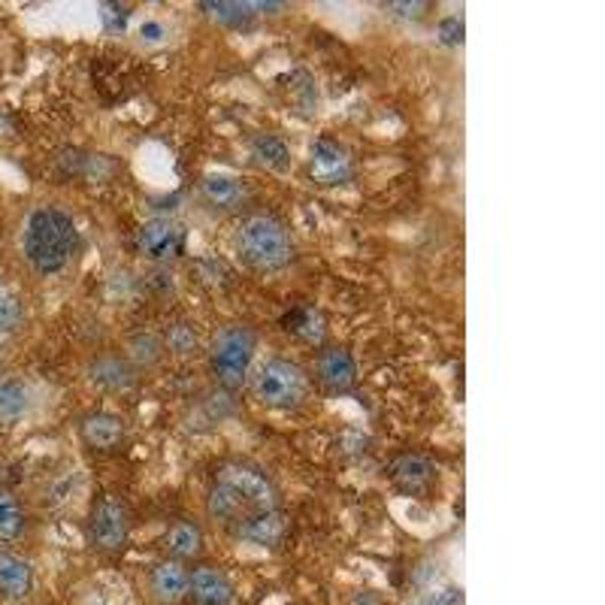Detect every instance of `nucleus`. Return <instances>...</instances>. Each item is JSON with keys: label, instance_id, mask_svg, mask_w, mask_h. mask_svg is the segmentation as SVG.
Masks as SVG:
<instances>
[{"label": "nucleus", "instance_id": "1", "mask_svg": "<svg viewBox=\"0 0 605 605\" xmlns=\"http://www.w3.org/2000/svg\"><path fill=\"white\" fill-rule=\"evenodd\" d=\"M76 245H79V230L58 206H36L24 221V257L40 276H58L61 270H67Z\"/></svg>", "mask_w": 605, "mask_h": 605}, {"label": "nucleus", "instance_id": "2", "mask_svg": "<svg viewBox=\"0 0 605 605\" xmlns=\"http://www.w3.org/2000/svg\"><path fill=\"white\" fill-rule=\"evenodd\" d=\"M233 249L245 264L261 273L285 270L294 257V242H290L288 230L273 216L245 218L233 237Z\"/></svg>", "mask_w": 605, "mask_h": 605}, {"label": "nucleus", "instance_id": "3", "mask_svg": "<svg viewBox=\"0 0 605 605\" xmlns=\"http://www.w3.org/2000/svg\"><path fill=\"white\" fill-rule=\"evenodd\" d=\"M257 339L245 324L221 327L216 339L209 342V370L218 378V385L237 391L249 382Z\"/></svg>", "mask_w": 605, "mask_h": 605}, {"label": "nucleus", "instance_id": "4", "mask_svg": "<svg viewBox=\"0 0 605 605\" xmlns=\"http://www.w3.org/2000/svg\"><path fill=\"white\" fill-rule=\"evenodd\" d=\"M309 391V378L297 363L285 358L266 361L254 375V397L264 403L266 409H297Z\"/></svg>", "mask_w": 605, "mask_h": 605}, {"label": "nucleus", "instance_id": "5", "mask_svg": "<svg viewBox=\"0 0 605 605\" xmlns=\"http://www.w3.org/2000/svg\"><path fill=\"white\" fill-rule=\"evenodd\" d=\"M88 539L97 551H121L131 539V512L116 494L97 496L88 515Z\"/></svg>", "mask_w": 605, "mask_h": 605}, {"label": "nucleus", "instance_id": "6", "mask_svg": "<svg viewBox=\"0 0 605 605\" xmlns=\"http://www.w3.org/2000/svg\"><path fill=\"white\" fill-rule=\"evenodd\" d=\"M216 484L233 496V503L240 506L242 518L252 515V512H261V508H278L276 487L266 482L261 472L249 470V466H237V463L221 466L216 472Z\"/></svg>", "mask_w": 605, "mask_h": 605}, {"label": "nucleus", "instance_id": "7", "mask_svg": "<svg viewBox=\"0 0 605 605\" xmlns=\"http://www.w3.org/2000/svg\"><path fill=\"white\" fill-rule=\"evenodd\" d=\"M182 245H185V233L169 218H152V221H145L143 228L136 230V249L152 264L173 261L182 252Z\"/></svg>", "mask_w": 605, "mask_h": 605}, {"label": "nucleus", "instance_id": "8", "mask_svg": "<svg viewBox=\"0 0 605 605\" xmlns=\"http://www.w3.org/2000/svg\"><path fill=\"white\" fill-rule=\"evenodd\" d=\"M285 515L278 508H261L233 524V536L257 548H276L285 539Z\"/></svg>", "mask_w": 605, "mask_h": 605}, {"label": "nucleus", "instance_id": "9", "mask_svg": "<svg viewBox=\"0 0 605 605\" xmlns=\"http://www.w3.org/2000/svg\"><path fill=\"white\" fill-rule=\"evenodd\" d=\"M312 176L321 185H345L351 179V155L345 145L330 136L315 140L312 145Z\"/></svg>", "mask_w": 605, "mask_h": 605}, {"label": "nucleus", "instance_id": "10", "mask_svg": "<svg viewBox=\"0 0 605 605\" xmlns=\"http://www.w3.org/2000/svg\"><path fill=\"white\" fill-rule=\"evenodd\" d=\"M85 375L91 385L109 391V394H121V391H131L136 385V370L121 354H97L85 366Z\"/></svg>", "mask_w": 605, "mask_h": 605}, {"label": "nucleus", "instance_id": "11", "mask_svg": "<svg viewBox=\"0 0 605 605\" xmlns=\"http://www.w3.org/2000/svg\"><path fill=\"white\" fill-rule=\"evenodd\" d=\"M79 436L95 451H112L124 442V421L112 411H91L79 421Z\"/></svg>", "mask_w": 605, "mask_h": 605}, {"label": "nucleus", "instance_id": "12", "mask_svg": "<svg viewBox=\"0 0 605 605\" xmlns=\"http://www.w3.org/2000/svg\"><path fill=\"white\" fill-rule=\"evenodd\" d=\"M391 482L397 484L403 494H424L436 482V466L421 454H399L391 463Z\"/></svg>", "mask_w": 605, "mask_h": 605}, {"label": "nucleus", "instance_id": "13", "mask_svg": "<svg viewBox=\"0 0 605 605\" xmlns=\"http://www.w3.org/2000/svg\"><path fill=\"white\" fill-rule=\"evenodd\" d=\"M318 378L330 391H349L358 382V361L349 349H327L318 358Z\"/></svg>", "mask_w": 605, "mask_h": 605}, {"label": "nucleus", "instance_id": "14", "mask_svg": "<svg viewBox=\"0 0 605 605\" xmlns=\"http://www.w3.org/2000/svg\"><path fill=\"white\" fill-rule=\"evenodd\" d=\"M188 587H191L194 600H197L200 605L233 603V587H230V581L212 566L194 569V575H188Z\"/></svg>", "mask_w": 605, "mask_h": 605}, {"label": "nucleus", "instance_id": "15", "mask_svg": "<svg viewBox=\"0 0 605 605\" xmlns=\"http://www.w3.org/2000/svg\"><path fill=\"white\" fill-rule=\"evenodd\" d=\"M34 591V569L28 560L0 551V593L12 600H22Z\"/></svg>", "mask_w": 605, "mask_h": 605}, {"label": "nucleus", "instance_id": "16", "mask_svg": "<svg viewBox=\"0 0 605 605\" xmlns=\"http://www.w3.org/2000/svg\"><path fill=\"white\" fill-rule=\"evenodd\" d=\"M31 411V391L22 378H0V424H19Z\"/></svg>", "mask_w": 605, "mask_h": 605}, {"label": "nucleus", "instance_id": "17", "mask_svg": "<svg viewBox=\"0 0 605 605\" xmlns=\"http://www.w3.org/2000/svg\"><path fill=\"white\" fill-rule=\"evenodd\" d=\"M252 157L266 169H276V173H285L290 167V148L282 136H273V133H257L252 140Z\"/></svg>", "mask_w": 605, "mask_h": 605}, {"label": "nucleus", "instance_id": "18", "mask_svg": "<svg viewBox=\"0 0 605 605\" xmlns=\"http://www.w3.org/2000/svg\"><path fill=\"white\" fill-rule=\"evenodd\" d=\"M152 587H155L161 600L173 603V600H179L182 593L188 591V572H185L179 560H164L152 572Z\"/></svg>", "mask_w": 605, "mask_h": 605}, {"label": "nucleus", "instance_id": "19", "mask_svg": "<svg viewBox=\"0 0 605 605\" xmlns=\"http://www.w3.org/2000/svg\"><path fill=\"white\" fill-rule=\"evenodd\" d=\"M200 10L224 28H249L257 15L254 3H240V0H206V3H200Z\"/></svg>", "mask_w": 605, "mask_h": 605}, {"label": "nucleus", "instance_id": "20", "mask_svg": "<svg viewBox=\"0 0 605 605\" xmlns=\"http://www.w3.org/2000/svg\"><path fill=\"white\" fill-rule=\"evenodd\" d=\"M167 548L176 560H191V557L204 551V530L191 520H179V524L169 527Z\"/></svg>", "mask_w": 605, "mask_h": 605}, {"label": "nucleus", "instance_id": "21", "mask_svg": "<svg viewBox=\"0 0 605 605\" xmlns=\"http://www.w3.org/2000/svg\"><path fill=\"white\" fill-rule=\"evenodd\" d=\"M204 197L212 206H221V209H233V206L242 204V185L233 176H224V173H212L204 179Z\"/></svg>", "mask_w": 605, "mask_h": 605}, {"label": "nucleus", "instance_id": "22", "mask_svg": "<svg viewBox=\"0 0 605 605\" xmlns=\"http://www.w3.org/2000/svg\"><path fill=\"white\" fill-rule=\"evenodd\" d=\"M24 524L22 503L10 491H0V542H15L24 532Z\"/></svg>", "mask_w": 605, "mask_h": 605}, {"label": "nucleus", "instance_id": "23", "mask_svg": "<svg viewBox=\"0 0 605 605\" xmlns=\"http://www.w3.org/2000/svg\"><path fill=\"white\" fill-rule=\"evenodd\" d=\"M282 327L288 330V333H294V337L300 339H309V342H315V339H321V315L315 312V309H309V306H297V309H290L285 318H282Z\"/></svg>", "mask_w": 605, "mask_h": 605}, {"label": "nucleus", "instance_id": "24", "mask_svg": "<svg viewBox=\"0 0 605 605\" xmlns=\"http://www.w3.org/2000/svg\"><path fill=\"white\" fill-rule=\"evenodd\" d=\"M128 351H131L133 363H140V366H155V363L164 358V342H161L155 333H136V337L128 342Z\"/></svg>", "mask_w": 605, "mask_h": 605}, {"label": "nucleus", "instance_id": "25", "mask_svg": "<svg viewBox=\"0 0 605 605\" xmlns=\"http://www.w3.org/2000/svg\"><path fill=\"white\" fill-rule=\"evenodd\" d=\"M24 324V302L15 294H0V339H10Z\"/></svg>", "mask_w": 605, "mask_h": 605}, {"label": "nucleus", "instance_id": "26", "mask_svg": "<svg viewBox=\"0 0 605 605\" xmlns=\"http://www.w3.org/2000/svg\"><path fill=\"white\" fill-rule=\"evenodd\" d=\"M164 349L173 351V354H179V358H191V354L200 351V339H197L191 324H173L169 327L167 345H164Z\"/></svg>", "mask_w": 605, "mask_h": 605}, {"label": "nucleus", "instance_id": "27", "mask_svg": "<svg viewBox=\"0 0 605 605\" xmlns=\"http://www.w3.org/2000/svg\"><path fill=\"white\" fill-rule=\"evenodd\" d=\"M100 22H103L107 34H124L128 22H131V7H124V3H103L100 7Z\"/></svg>", "mask_w": 605, "mask_h": 605}, {"label": "nucleus", "instance_id": "28", "mask_svg": "<svg viewBox=\"0 0 605 605\" xmlns=\"http://www.w3.org/2000/svg\"><path fill=\"white\" fill-rule=\"evenodd\" d=\"M463 34H466V28H463V19H458V15H448L439 22V43L442 46H463Z\"/></svg>", "mask_w": 605, "mask_h": 605}, {"label": "nucleus", "instance_id": "29", "mask_svg": "<svg viewBox=\"0 0 605 605\" xmlns=\"http://www.w3.org/2000/svg\"><path fill=\"white\" fill-rule=\"evenodd\" d=\"M140 40H143L145 46L164 43V40H167V24L161 22V19H145V22L140 24Z\"/></svg>", "mask_w": 605, "mask_h": 605}, {"label": "nucleus", "instance_id": "30", "mask_svg": "<svg viewBox=\"0 0 605 605\" xmlns=\"http://www.w3.org/2000/svg\"><path fill=\"white\" fill-rule=\"evenodd\" d=\"M387 10L399 19H421L424 10H430V3H387Z\"/></svg>", "mask_w": 605, "mask_h": 605}, {"label": "nucleus", "instance_id": "31", "mask_svg": "<svg viewBox=\"0 0 605 605\" xmlns=\"http://www.w3.org/2000/svg\"><path fill=\"white\" fill-rule=\"evenodd\" d=\"M424 605H463V591H458V587H448V591L433 593V596H430Z\"/></svg>", "mask_w": 605, "mask_h": 605}]
</instances>
